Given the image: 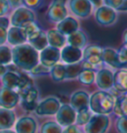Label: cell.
Listing matches in <instances>:
<instances>
[{"label":"cell","mask_w":127,"mask_h":133,"mask_svg":"<svg viewBox=\"0 0 127 133\" xmlns=\"http://www.w3.org/2000/svg\"><path fill=\"white\" fill-rule=\"evenodd\" d=\"M19 95L23 108L27 111H35L38 104V89L34 87H31L22 92H19Z\"/></svg>","instance_id":"8fae6325"},{"label":"cell","mask_w":127,"mask_h":133,"mask_svg":"<svg viewBox=\"0 0 127 133\" xmlns=\"http://www.w3.org/2000/svg\"><path fill=\"white\" fill-rule=\"evenodd\" d=\"M118 60L121 65L127 64V43H123V46L120 48V50L117 52Z\"/></svg>","instance_id":"8d00e7d4"},{"label":"cell","mask_w":127,"mask_h":133,"mask_svg":"<svg viewBox=\"0 0 127 133\" xmlns=\"http://www.w3.org/2000/svg\"><path fill=\"white\" fill-rule=\"evenodd\" d=\"M61 60L65 64H75L83 60V51L72 46H64L61 51Z\"/></svg>","instance_id":"e0dca14e"},{"label":"cell","mask_w":127,"mask_h":133,"mask_svg":"<svg viewBox=\"0 0 127 133\" xmlns=\"http://www.w3.org/2000/svg\"><path fill=\"white\" fill-rule=\"evenodd\" d=\"M12 62L18 69L30 72L39 64V53L30 44L14 46L11 50Z\"/></svg>","instance_id":"6da1fadb"},{"label":"cell","mask_w":127,"mask_h":133,"mask_svg":"<svg viewBox=\"0 0 127 133\" xmlns=\"http://www.w3.org/2000/svg\"><path fill=\"white\" fill-rule=\"evenodd\" d=\"M0 133H16L12 129H4V130H0Z\"/></svg>","instance_id":"c3c4849f"},{"label":"cell","mask_w":127,"mask_h":133,"mask_svg":"<svg viewBox=\"0 0 127 133\" xmlns=\"http://www.w3.org/2000/svg\"><path fill=\"white\" fill-rule=\"evenodd\" d=\"M115 97L107 90L95 91L89 96V109L96 114H109L113 110Z\"/></svg>","instance_id":"7a4b0ae2"},{"label":"cell","mask_w":127,"mask_h":133,"mask_svg":"<svg viewBox=\"0 0 127 133\" xmlns=\"http://www.w3.org/2000/svg\"><path fill=\"white\" fill-rule=\"evenodd\" d=\"M95 20L101 26H110L117 20V13L108 6H99L95 12Z\"/></svg>","instance_id":"9c48e42d"},{"label":"cell","mask_w":127,"mask_h":133,"mask_svg":"<svg viewBox=\"0 0 127 133\" xmlns=\"http://www.w3.org/2000/svg\"><path fill=\"white\" fill-rule=\"evenodd\" d=\"M78 26H79V24L77 22V20H76L72 17L66 16L60 22H58L57 30L59 32H61L62 34H64L65 36H68V35L78 30Z\"/></svg>","instance_id":"ffe728a7"},{"label":"cell","mask_w":127,"mask_h":133,"mask_svg":"<svg viewBox=\"0 0 127 133\" xmlns=\"http://www.w3.org/2000/svg\"><path fill=\"white\" fill-rule=\"evenodd\" d=\"M110 120L107 114H96L89 118V120L84 126L85 133H106L109 128Z\"/></svg>","instance_id":"3957f363"},{"label":"cell","mask_w":127,"mask_h":133,"mask_svg":"<svg viewBox=\"0 0 127 133\" xmlns=\"http://www.w3.org/2000/svg\"><path fill=\"white\" fill-rule=\"evenodd\" d=\"M16 122V114L12 109L0 107V130L11 129Z\"/></svg>","instance_id":"d6986e66"},{"label":"cell","mask_w":127,"mask_h":133,"mask_svg":"<svg viewBox=\"0 0 127 133\" xmlns=\"http://www.w3.org/2000/svg\"><path fill=\"white\" fill-rule=\"evenodd\" d=\"M50 74L53 81L62 82L66 79V66L64 64L57 63L56 65L50 68Z\"/></svg>","instance_id":"83f0119b"},{"label":"cell","mask_w":127,"mask_h":133,"mask_svg":"<svg viewBox=\"0 0 127 133\" xmlns=\"http://www.w3.org/2000/svg\"><path fill=\"white\" fill-rule=\"evenodd\" d=\"M113 112L117 116H125L127 115V94H123L115 98Z\"/></svg>","instance_id":"484cf974"},{"label":"cell","mask_w":127,"mask_h":133,"mask_svg":"<svg viewBox=\"0 0 127 133\" xmlns=\"http://www.w3.org/2000/svg\"><path fill=\"white\" fill-rule=\"evenodd\" d=\"M119 10L121 11H127V0H123L122 1V4L119 8Z\"/></svg>","instance_id":"7dc6e473"},{"label":"cell","mask_w":127,"mask_h":133,"mask_svg":"<svg viewBox=\"0 0 127 133\" xmlns=\"http://www.w3.org/2000/svg\"><path fill=\"white\" fill-rule=\"evenodd\" d=\"M40 52L41 53L39 54V62L45 66L51 68L61 60V51L58 48L47 46Z\"/></svg>","instance_id":"ba28073f"},{"label":"cell","mask_w":127,"mask_h":133,"mask_svg":"<svg viewBox=\"0 0 127 133\" xmlns=\"http://www.w3.org/2000/svg\"><path fill=\"white\" fill-rule=\"evenodd\" d=\"M27 38L24 33V30L21 27L12 26L7 30V42L12 46H17L26 43Z\"/></svg>","instance_id":"ac0fdd59"},{"label":"cell","mask_w":127,"mask_h":133,"mask_svg":"<svg viewBox=\"0 0 127 133\" xmlns=\"http://www.w3.org/2000/svg\"><path fill=\"white\" fill-rule=\"evenodd\" d=\"M66 2V0H53L48 10V19L51 22L58 23L68 16Z\"/></svg>","instance_id":"8992f818"},{"label":"cell","mask_w":127,"mask_h":133,"mask_svg":"<svg viewBox=\"0 0 127 133\" xmlns=\"http://www.w3.org/2000/svg\"><path fill=\"white\" fill-rule=\"evenodd\" d=\"M115 127L118 133H127V115L117 117Z\"/></svg>","instance_id":"e575fe53"},{"label":"cell","mask_w":127,"mask_h":133,"mask_svg":"<svg viewBox=\"0 0 127 133\" xmlns=\"http://www.w3.org/2000/svg\"><path fill=\"white\" fill-rule=\"evenodd\" d=\"M20 101V95L15 89H11L2 87L0 88V106L12 109L16 107Z\"/></svg>","instance_id":"30bf717a"},{"label":"cell","mask_w":127,"mask_h":133,"mask_svg":"<svg viewBox=\"0 0 127 133\" xmlns=\"http://www.w3.org/2000/svg\"><path fill=\"white\" fill-rule=\"evenodd\" d=\"M7 42V29L0 27V46Z\"/></svg>","instance_id":"7bdbcfd3"},{"label":"cell","mask_w":127,"mask_h":133,"mask_svg":"<svg viewBox=\"0 0 127 133\" xmlns=\"http://www.w3.org/2000/svg\"><path fill=\"white\" fill-rule=\"evenodd\" d=\"M69 6L71 11L79 18L89 17L92 11V5L89 0H70Z\"/></svg>","instance_id":"4fadbf2b"},{"label":"cell","mask_w":127,"mask_h":133,"mask_svg":"<svg viewBox=\"0 0 127 133\" xmlns=\"http://www.w3.org/2000/svg\"><path fill=\"white\" fill-rule=\"evenodd\" d=\"M12 62L11 49L8 46L1 45L0 46V64L7 66Z\"/></svg>","instance_id":"d6a6232c"},{"label":"cell","mask_w":127,"mask_h":133,"mask_svg":"<svg viewBox=\"0 0 127 133\" xmlns=\"http://www.w3.org/2000/svg\"><path fill=\"white\" fill-rule=\"evenodd\" d=\"M66 79H72L78 77L79 72L83 71L81 62L75 64H66Z\"/></svg>","instance_id":"f1b7e54d"},{"label":"cell","mask_w":127,"mask_h":133,"mask_svg":"<svg viewBox=\"0 0 127 133\" xmlns=\"http://www.w3.org/2000/svg\"><path fill=\"white\" fill-rule=\"evenodd\" d=\"M29 44L33 47L35 50L42 51L48 46V40H47V35L43 31H41L38 35H36L34 38L28 40Z\"/></svg>","instance_id":"4316f807"},{"label":"cell","mask_w":127,"mask_h":133,"mask_svg":"<svg viewBox=\"0 0 127 133\" xmlns=\"http://www.w3.org/2000/svg\"><path fill=\"white\" fill-rule=\"evenodd\" d=\"M9 24H10V22H9V19L7 17L0 16V27H3L7 29L8 26H9Z\"/></svg>","instance_id":"ee69618b"},{"label":"cell","mask_w":127,"mask_h":133,"mask_svg":"<svg viewBox=\"0 0 127 133\" xmlns=\"http://www.w3.org/2000/svg\"><path fill=\"white\" fill-rule=\"evenodd\" d=\"M35 19H36L35 13L30 8L21 6L16 8L12 13L10 23L12 24V26L15 27H23L27 23L35 21Z\"/></svg>","instance_id":"5b68a950"},{"label":"cell","mask_w":127,"mask_h":133,"mask_svg":"<svg viewBox=\"0 0 127 133\" xmlns=\"http://www.w3.org/2000/svg\"><path fill=\"white\" fill-rule=\"evenodd\" d=\"M7 70H8V69L6 68V66L0 64V78H1V77H2L6 72H7Z\"/></svg>","instance_id":"bcb514c9"},{"label":"cell","mask_w":127,"mask_h":133,"mask_svg":"<svg viewBox=\"0 0 127 133\" xmlns=\"http://www.w3.org/2000/svg\"><path fill=\"white\" fill-rule=\"evenodd\" d=\"M78 81L79 83H82L83 84H86L89 85L91 83H94L95 79V72L93 70H83L78 75Z\"/></svg>","instance_id":"f546056e"},{"label":"cell","mask_w":127,"mask_h":133,"mask_svg":"<svg viewBox=\"0 0 127 133\" xmlns=\"http://www.w3.org/2000/svg\"><path fill=\"white\" fill-rule=\"evenodd\" d=\"M123 43H127V29L123 33Z\"/></svg>","instance_id":"681fc988"},{"label":"cell","mask_w":127,"mask_h":133,"mask_svg":"<svg viewBox=\"0 0 127 133\" xmlns=\"http://www.w3.org/2000/svg\"><path fill=\"white\" fill-rule=\"evenodd\" d=\"M60 106V100L54 96H49L39 102L35 109V112L39 116H51L55 115L57 111L59 110Z\"/></svg>","instance_id":"277c9868"},{"label":"cell","mask_w":127,"mask_h":133,"mask_svg":"<svg viewBox=\"0 0 127 133\" xmlns=\"http://www.w3.org/2000/svg\"><path fill=\"white\" fill-rule=\"evenodd\" d=\"M101 59H102V63H104L107 66H111L113 69H120V66H122L118 60L117 51H115L114 49H110V48L102 49Z\"/></svg>","instance_id":"603a6c76"},{"label":"cell","mask_w":127,"mask_h":133,"mask_svg":"<svg viewBox=\"0 0 127 133\" xmlns=\"http://www.w3.org/2000/svg\"><path fill=\"white\" fill-rule=\"evenodd\" d=\"M47 35V40H48V45L51 47H55V48H63L64 46H66V38L64 34L59 32L56 29H51L48 31Z\"/></svg>","instance_id":"7402d4cb"},{"label":"cell","mask_w":127,"mask_h":133,"mask_svg":"<svg viewBox=\"0 0 127 133\" xmlns=\"http://www.w3.org/2000/svg\"><path fill=\"white\" fill-rule=\"evenodd\" d=\"M56 120L62 127H66L71 124H75L77 111L72 108L70 104H63L60 106L59 110L57 111Z\"/></svg>","instance_id":"52a82bcc"},{"label":"cell","mask_w":127,"mask_h":133,"mask_svg":"<svg viewBox=\"0 0 127 133\" xmlns=\"http://www.w3.org/2000/svg\"><path fill=\"white\" fill-rule=\"evenodd\" d=\"M114 74L108 69H100L95 74V83L101 90H109L113 88Z\"/></svg>","instance_id":"5bb4252c"},{"label":"cell","mask_w":127,"mask_h":133,"mask_svg":"<svg viewBox=\"0 0 127 133\" xmlns=\"http://www.w3.org/2000/svg\"><path fill=\"white\" fill-rule=\"evenodd\" d=\"M21 28H23V30H24V33L26 35L27 41L34 38L36 35H38V34L42 31V30L40 29V27L35 23V21L27 23L26 25H24V26Z\"/></svg>","instance_id":"4dcf8cb0"},{"label":"cell","mask_w":127,"mask_h":133,"mask_svg":"<svg viewBox=\"0 0 127 133\" xmlns=\"http://www.w3.org/2000/svg\"><path fill=\"white\" fill-rule=\"evenodd\" d=\"M9 10V5L6 0H0V16H4Z\"/></svg>","instance_id":"60d3db41"},{"label":"cell","mask_w":127,"mask_h":133,"mask_svg":"<svg viewBox=\"0 0 127 133\" xmlns=\"http://www.w3.org/2000/svg\"><path fill=\"white\" fill-rule=\"evenodd\" d=\"M91 111L89 109L86 110L81 111V112H77V116H76V122L77 126H83L85 125L88 121L89 120V118L91 117Z\"/></svg>","instance_id":"836d02e7"},{"label":"cell","mask_w":127,"mask_h":133,"mask_svg":"<svg viewBox=\"0 0 127 133\" xmlns=\"http://www.w3.org/2000/svg\"><path fill=\"white\" fill-rule=\"evenodd\" d=\"M89 1L91 3V5L95 7H99L102 4V0H89Z\"/></svg>","instance_id":"f6af8a7d"},{"label":"cell","mask_w":127,"mask_h":133,"mask_svg":"<svg viewBox=\"0 0 127 133\" xmlns=\"http://www.w3.org/2000/svg\"><path fill=\"white\" fill-rule=\"evenodd\" d=\"M102 55V48L97 45H90L86 47L83 52V61H85L91 64L94 68L99 66L102 63L101 59Z\"/></svg>","instance_id":"9a60e30c"},{"label":"cell","mask_w":127,"mask_h":133,"mask_svg":"<svg viewBox=\"0 0 127 133\" xmlns=\"http://www.w3.org/2000/svg\"><path fill=\"white\" fill-rule=\"evenodd\" d=\"M66 43L70 46L76 47V48H78V49H83V47L85 46V44H86V36H85V34L83 33V31L77 30L76 32L68 35Z\"/></svg>","instance_id":"d4e9b609"},{"label":"cell","mask_w":127,"mask_h":133,"mask_svg":"<svg viewBox=\"0 0 127 133\" xmlns=\"http://www.w3.org/2000/svg\"><path fill=\"white\" fill-rule=\"evenodd\" d=\"M62 133H83L82 130L77 127V125L75 124H71L69 126H66L64 128V130L62 131Z\"/></svg>","instance_id":"f35d334b"},{"label":"cell","mask_w":127,"mask_h":133,"mask_svg":"<svg viewBox=\"0 0 127 133\" xmlns=\"http://www.w3.org/2000/svg\"><path fill=\"white\" fill-rule=\"evenodd\" d=\"M16 133H37L38 123L32 116L20 117L14 124Z\"/></svg>","instance_id":"2e32d148"},{"label":"cell","mask_w":127,"mask_h":133,"mask_svg":"<svg viewBox=\"0 0 127 133\" xmlns=\"http://www.w3.org/2000/svg\"><path fill=\"white\" fill-rule=\"evenodd\" d=\"M63 127L57 121H47L43 123L41 133H62Z\"/></svg>","instance_id":"1f68e13d"},{"label":"cell","mask_w":127,"mask_h":133,"mask_svg":"<svg viewBox=\"0 0 127 133\" xmlns=\"http://www.w3.org/2000/svg\"><path fill=\"white\" fill-rule=\"evenodd\" d=\"M1 83L5 88L11 89H18L20 85V74L7 71L1 77Z\"/></svg>","instance_id":"cb8c5ba5"},{"label":"cell","mask_w":127,"mask_h":133,"mask_svg":"<svg viewBox=\"0 0 127 133\" xmlns=\"http://www.w3.org/2000/svg\"><path fill=\"white\" fill-rule=\"evenodd\" d=\"M70 105L77 112L89 109V95L84 90H77L72 94Z\"/></svg>","instance_id":"7c38bea8"},{"label":"cell","mask_w":127,"mask_h":133,"mask_svg":"<svg viewBox=\"0 0 127 133\" xmlns=\"http://www.w3.org/2000/svg\"><path fill=\"white\" fill-rule=\"evenodd\" d=\"M30 72L34 76H42V75H47L50 72V68L45 66L42 64H38L36 66H34L33 69L30 71Z\"/></svg>","instance_id":"d590c367"},{"label":"cell","mask_w":127,"mask_h":133,"mask_svg":"<svg viewBox=\"0 0 127 133\" xmlns=\"http://www.w3.org/2000/svg\"><path fill=\"white\" fill-rule=\"evenodd\" d=\"M123 0H102V3H104L105 6H108L114 10H119Z\"/></svg>","instance_id":"74e56055"},{"label":"cell","mask_w":127,"mask_h":133,"mask_svg":"<svg viewBox=\"0 0 127 133\" xmlns=\"http://www.w3.org/2000/svg\"><path fill=\"white\" fill-rule=\"evenodd\" d=\"M23 2H24V5L26 6V7L32 9V8L39 7V5L42 2V0H23Z\"/></svg>","instance_id":"ab89813d"},{"label":"cell","mask_w":127,"mask_h":133,"mask_svg":"<svg viewBox=\"0 0 127 133\" xmlns=\"http://www.w3.org/2000/svg\"><path fill=\"white\" fill-rule=\"evenodd\" d=\"M8 5H9V8H18V7H21V6L24 5V2L23 0H6Z\"/></svg>","instance_id":"b9f144b4"},{"label":"cell","mask_w":127,"mask_h":133,"mask_svg":"<svg viewBox=\"0 0 127 133\" xmlns=\"http://www.w3.org/2000/svg\"><path fill=\"white\" fill-rule=\"evenodd\" d=\"M113 88L119 94H127V69H119L114 74Z\"/></svg>","instance_id":"44dd1931"}]
</instances>
